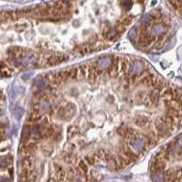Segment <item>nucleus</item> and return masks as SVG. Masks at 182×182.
Here are the masks:
<instances>
[{
  "label": "nucleus",
  "instance_id": "f257e3e1",
  "mask_svg": "<svg viewBox=\"0 0 182 182\" xmlns=\"http://www.w3.org/2000/svg\"><path fill=\"white\" fill-rule=\"evenodd\" d=\"M130 145L133 147V149L137 152H141L145 148V142L143 139H140V138H134V139L131 140Z\"/></svg>",
  "mask_w": 182,
  "mask_h": 182
},
{
  "label": "nucleus",
  "instance_id": "f03ea898",
  "mask_svg": "<svg viewBox=\"0 0 182 182\" xmlns=\"http://www.w3.org/2000/svg\"><path fill=\"white\" fill-rule=\"evenodd\" d=\"M167 30V27L161 24V23H158V24H155L153 27H152V30H151V34L153 36H161L163 35L164 33H166Z\"/></svg>",
  "mask_w": 182,
  "mask_h": 182
},
{
  "label": "nucleus",
  "instance_id": "7ed1b4c3",
  "mask_svg": "<svg viewBox=\"0 0 182 182\" xmlns=\"http://www.w3.org/2000/svg\"><path fill=\"white\" fill-rule=\"evenodd\" d=\"M112 65V59L110 58H102L98 60V68L104 70L109 68Z\"/></svg>",
  "mask_w": 182,
  "mask_h": 182
},
{
  "label": "nucleus",
  "instance_id": "20e7f679",
  "mask_svg": "<svg viewBox=\"0 0 182 182\" xmlns=\"http://www.w3.org/2000/svg\"><path fill=\"white\" fill-rule=\"evenodd\" d=\"M32 135V130L30 125H25L22 131V141L26 142L27 141Z\"/></svg>",
  "mask_w": 182,
  "mask_h": 182
},
{
  "label": "nucleus",
  "instance_id": "39448f33",
  "mask_svg": "<svg viewBox=\"0 0 182 182\" xmlns=\"http://www.w3.org/2000/svg\"><path fill=\"white\" fill-rule=\"evenodd\" d=\"M145 69V64L143 61H135L134 64V67H133V70H134V73L136 75V74H140Z\"/></svg>",
  "mask_w": 182,
  "mask_h": 182
},
{
  "label": "nucleus",
  "instance_id": "423d86ee",
  "mask_svg": "<svg viewBox=\"0 0 182 182\" xmlns=\"http://www.w3.org/2000/svg\"><path fill=\"white\" fill-rule=\"evenodd\" d=\"M50 110V104L48 102H40L37 105V111L43 112H48Z\"/></svg>",
  "mask_w": 182,
  "mask_h": 182
},
{
  "label": "nucleus",
  "instance_id": "0eeeda50",
  "mask_svg": "<svg viewBox=\"0 0 182 182\" xmlns=\"http://www.w3.org/2000/svg\"><path fill=\"white\" fill-rule=\"evenodd\" d=\"M153 19H154V17H153V16H152L151 14H145V15H144L143 17L141 18V22H142L143 24H148V23H150Z\"/></svg>",
  "mask_w": 182,
  "mask_h": 182
},
{
  "label": "nucleus",
  "instance_id": "6e6552de",
  "mask_svg": "<svg viewBox=\"0 0 182 182\" xmlns=\"http://www.w3.org/2000/svg\"><path fill=\"white\" fill-rule=\"evenodd\" d=\"M36 85H37V88L40 91H43L48 87V84L45 80H38Z\"/></svg>",
  "mask_w": 182,
  "mask_h": 182
},
{
  "label": "nucleus",
  "instance_id": "1a4fd4ad",
  "mask_svg": "<svg viewBox=\"0 0 182 182\" xmlns=\"http://www.w3.org/2000/svg\"><path fill=\"white\" fill-rule=\"evenodd\" d=\"M15 114H16V117L19 120L21 118L22 114H23V110L20 107H16L15 109Z\"/></svg>",
  "mask_w": 182,
  "mask_h": 182
},
{
  "label": "nucleus",
  "instance_id": "9d476101",
  "mask_svg": "<svg viewBox=\"0 0 182 182\" xmlns=\"http://www.w3.org/2000/svg\"><path fill=\"white\" fill-rule=\"evenodd\" d=\"M8 165L7 157H0V167H5Z\"/></svg>",
  "mask_w": 182,
  "mask_h": 182
},
{
  "label": "nucleus",
  "instance_id": "9b49d317",
  "mask_svg": "<svg viewBox=\"0 0 182 182\" xmlns=\"http://www.w3.org/2000/svg\"><path fill=\"white\" fill-rule=\"evenodd\" d=\"M136 35H137V33H136V29L135 28H132L130 31H129V37H131V38H135V37H136Z\"/></svg>",
  "mask_w": 182,
  "mask_h": 182
},
{
  "label": "nucleus",
  "instance_id": "f8f14e48",
  "mask_svg": "<svg viewBox=\"0 0 182 182\" xmlns=\"http://www.w3.org/2000/svg\"><path fill=\"white\" fill-rule=\"evenodd\" d=\"M0 182H11V181H10V179H8L7 177H0Z\"/></svg>",
  "mask_w": 182,
  "mask_h": 182
},
{
  "label": "nucleus",
  "instance_id": "ddd939ff",
  "mask_svg": "<svg viewBox=\"0 0 182 182\" xmlns=\"http://www.w3.org/2000/svg\"><path fill=\"white\" fill-rule=\"evenodd\" d=\"M177 144L182 148V134L178 137V139H177Z\"/></svg>",
  "mask_w": 182,
  "mask_h": 182
},
{
  "label": "nucleus",
  "instance_id": "4468645a",
  "mask_svg": "<svg viewBox=\"0 0 182 182\" xmlns=\"http://www.w3.org/2000/svg\"><path fill=\"white\" fill-rule=\"evenodd\" d=\"M30 76H31V74H30V73H27V74L22 75V79L26 80H27L28 78H30Z\"/></svg>",
  "mask_w": 182,
  "mask_h": 182
},
{
  "label": "nucleus",
  "instance_id": "2eb2a0df",
  "mask_svg": "<svg viewBox=\"0 0 182 182\" xmlns=\"http://www.w3.org/2000/svg\"><path fill=\"white\" fill-rule=\"evenodd\" d=\"M73 25H74V26H77V27H78V26L80 25V22H79L78 20H75V22L73 23Z\"/></svg>",
  "mask_w": 182,
  "mask_h": 182
}]
</instances>
